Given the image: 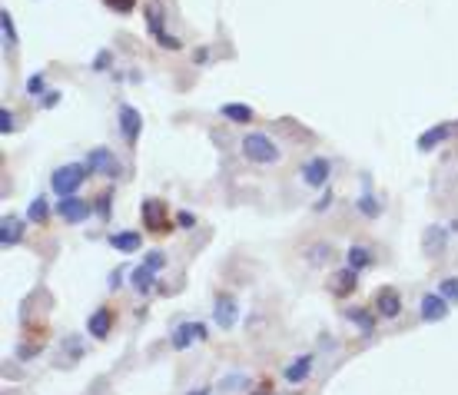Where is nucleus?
<instances>
[{
	"instance_id": "0eeeda50",
	"label": "nucleus",
	"mask_w": 458,
	"mask_h": 395,
	"mask_svg": "<svg viewBox=\"0 0 458 395\" xmlns=\"http://www.w3.org/2000/svg\"><path fill=\"white\" fill-rule=\"evenodd\" d=\"M402 296L395 286H382V289H375L372 296V309H375V316L379 319H399L402 316Z\"/></svg>"
},
{
	"instance_id": "423d86ee",
	"label": "nucleus",
	"mask_w": 458,
	"mask_h": 395,
	"mask_svg": "<svg viewBox=\"0 0 458 395\" xmlns=\"http://www.w3.org/2000/svg\"><path fill=\"white\" fill-rule=\"evenodd\" d=\"M54 210H57V216L67 226H80V222H86L93 216V202L83 200V196H60Z\"/></svg>"
},
{
	"instance_id": "4c0bfd02",
	"label": "nucleus",
	"mask_w": 458,
	"mask_h": 395,
	"mask_svg": "<svg viewBox=\"0 0 458 395\" xmlns=\"http://www.w3.org/2000/svg\"><path fill=\"white\" fill-rule=\"evenodd\" d=\"M329 206H332V190H329V193H322V196H319V200L312 202V210H315V212H325V210H329Z\"/></svg>"
},
{
	"instance_id": "f3484780",
	"label": "nucleus",
	"mask_w": 458,
	"mask_h": 395,
	"mask_svg": "<svg viewBox=\"0 0 458 395\" xmlns=\"http://www.w3.org/2000/svg\"><path fill=\"white\" fill-rule=\"evenodd\" d=\"M24 232H27V216L20 220V216H4L0 220V246L10 250V246H17L24 240Z\"/></svg>"
},
{
	"instance_id": "4be33fe9",
	"label": "nucleus",
	"mask_w": 458,
	"mask_h": 395,
	"mask_svg": "<svg viewBox=\"0 0 458 395\" xmlns=\"http://www.w3.org/2000/svg\"><path fill=\"white\" fill-rule=\"evenodd\" d=\"M452 130H455L452 123H439V126H432V130H425V133L419 136V150H422V153H432L435 146H442L445 140H449Z\"/></svg>"
},
{
	"instance_id": "4468645a",
	"label": "nucleus",
	"mask_w": 458,
	"mask_h": 395,
	"mask_svg": "<svg viewBox=\"0 0 458 395\" xmlns=\"http://www.w3.org/2000/svg\"><path fill=\"white\" fill-rule=\"evenodd\" d=\"M146 24H150V34L156 37V43H160V47L180 50V40L163 30V7H160V4H150V7H146Z\"/></svg>"
},
{
	"instance_id": "bb28decb",
	"label": "nucleus",
	"mask_w": 458,
	"mask_h": 395,
	"mask_svg": "<svg viewBox=\"0 0 458 395\" xmlns=\"http://www.w3.org/2000/svg\"><path fill=\"white\" fill-rule=\"evenodd\" d=\"M60 356L70 359V362L83 359V336H80V332H73V336L63 339V346H60Z\"/></svg>"
},
{
	"instance_id": "c03bdc74",
	"label": "nucleus",
	"mask_w": 458,
	"mask_h": 395,
	"mask_svg": "<svg viewBox=\"0 0 458 395\" xmlns=\"http://www.w3.org/2000/svg\"><path fill=\"white\" fill-rule=\"evenodd\" d=\"M449 232H455V236H458V220H452V222H449Z\"/></svg>"
},
{
	"instance_id": "cd10ccee",
	"label": "nucleus",
	"mask_w": 458,
	"mask_h": 395,
	"mask_svg": "<svg viewBox=\"0 0 458 395\" xmlns=\"http://www.w3.org/2000/svg\"><path fill=\"white\" fill-rule=\"evenodd\" d=\"M93 212H96V220L110 222V212H113V193H110V190H106V193H100L93 200Z\"/></svg>"
},
{
	"instance_id": "37998d69",
	"label": "nucleus",
	"mask_w": 458,
	"mask_h": 395,
	"mask_svg": "<svg viewBox=\"0 0 458 395\" xmlns=\"http://www.w3.org/2000/svg\"><path fill=\"white\" fill-rule=\"evenodd\" d=\"M190 395H210V386H203V389H193Z\"/></svg>"
},
{
	"instance_id": "7ed1b4c3",
	"label": "nucleus",
	"mask_w": 458,
	"mask_h": 395,
	"mask_svg": "<svg viewBox=\"0 0 458 395\" xmlns=\"http://www.w3.org/2000/svg\"><path fill=\"white\" fill-rule=\"evenodd\" d=\"M140 216H143L146 232H153V236H166L170 230H176V220H170L166 202L156 200V196H146V200L140 202Z\"/></svg>"
},
{
	"instance_id": "a19ab883",
	"label": "nucleus",
	"mask_w": 458,
	"mask_h": 395,
	"mask_svg": "<svg viewBox=\"0 0 458 395\" xmlns=\"http://www.w3.org/2000/svg\"><path fill=\"white\" fill-rule=\"evenodd\" d=\"M110 67V53H100V57L93 60V70H106Z\"/></svg>"
},
{
	"instance_id": "b1692460",
	"label": "nucleus",
	"mask_w": 458,
	"mask_h": 395,
	"mask_svg": "<svg viewBox=\"0 0 458 395\" xmlns=\"http://www.w3.org/2000/svg\"><path fill=\"white\" fill-rule=\"evenodd\" d=\"M220 113H223V120H229V123H253V120H256L253 106H246V103H223Z\"/></svg>"
},
{
	"instance_id": "79ce46f5",
	"label": "nucleus",
	"mask_w": 458,
	"mask_h": 395,
	"mask_svg": "<svg viewBox=\"0 0 458 395\" xmlns=\"http://www.w3.org/2000/svg\"><path fill=\"white\" fill-rule=\"evenodd\" d=\"M249 395H276V392H273V389H269V386H259V389H253V392H249Z\"/></svg>"
},
{
	"instance_id": "f704fd0d",
	"label": "nucleus",
	"mask_w": 458,
	"mask_h": 395,
	"mask_svg": "<svg viewBox=\"0 0 458 395\" xmlns=\"http://www.w3.org/2000/svg\"><path fill=\"white\" fill-rule=\"evenodd\" d=\"M106 7L116 10V14H130L136 7V0H106Z\"/></svg>"
},
{
	"instance_id": "dca6fc26",
	"label": "nucleus",
	"mask_w": 458,
	"mask_h": 395,
	"mask_svg": "<svg viewBox=\"0 0 458 395\" xmlns=\"http://www.w3.org/2000/svg\"><path fill=\"white\" fill-rule=\"evenodd\" d=\"M312 366H315V356L312 352H302V356H296L286 369H283V379H286L289 386H302L305 379L312 376Z\"/></svg>"
},
{
	"instance_id": "ea45409f",
	"label": "nucleus",
	"mask_w": 458,
	"mask_h": 395,
	"mask_svg": "<svg viewBox=\"0 0 458 395\" xmlns=\"http://www.w3.org/2000/svg\"><path fill=\"white\" fill-rule=\"evenodd\" d=\"M243 382H246L243 376H229V379H223V389H243Z\"/></svg>"
},
{
	"instance_id": "2eb2a0df",
	"label": "nucleus",
	"mask_w": 458,
	"mask_h": 395,
	"mask_svg": "<svg viewBox=\"0 0 458 395\" xmlns=\"http://www.w3.org/2000/svg\"><path fill=\"white\" fill-rule=\"evenodd\" d=\"M236 319H239V306H236V299L233 296H216L213 299V322L220 329H233L236 326Z\"/></svg>"
},
{
	"instance_id": "c9c22d12",
	"label": "nucleus",
	"mask_w": 458,
	"mask_h": 395,
	"mask_svg": "<svg viewBox=\"0 0 458 395\" xmlns=\"http://www.w3.org/2000/svg\"><path fill=\"white\" fill-rule=\"evenodd\" d=\"M14 113H10V110H0V133L7 136V133H14Z\"/></svg>"
},
{
	"instance_id": "6e6552de",
	"label": "nucleus",
	"mask_w": 458,
	"mask_h": 395,
	"mask_svg": "<svg viewBox=\"0 0 458 395\" xmlns=\"http://www.w3.org/2000/svg\"><path fill=\"white\" fill-rule=\"evenodd\" d=\"M116 123H120V133H123V143L136 146L140 133H143V116H140V110L130 106V103H123L120 106V113H116Z\"/></svg>"
},
{
	"instance_id": "c85d7f7f",
	"label": "nucleus",
	"mask_w": 458,
	"mask_h": 395,
	"mask_svg": "<svg viewBox=\"0 0 458 395\" xmlns=\"http://www.w3.org/2000/svg\"><path fill=\"white\" fill-rule=\"evenodd\" d=\"M44 93H47V80H44V73H34V77L27 80V97L44 100Z\"/></svg>"
},
{
	"instance_id": "c756f323",
	"label": "nucleus",
	"mask_w": 458,
	"mask_h": 395,
	"mask_svg": "<svg viewBox=\"0 0 458 395\" xmlns=\"http://www.w3.org/2000/svg\"><path fill=\"white\" fill-rule=\"evenodd\" d=\"M0 30H4V43H7V47H17V27H14V20H10L7 10L0 14Z\"/></svg>"
},
{
	"instance_id": "58836bf2",
	"label": "nucleus",
	"mask_w": 458,
	"mask_h": 395,
	"mask_svg": "<svg viewBox=\"0 0 458 395\" xmlns=\"http://www.w3.org/2000/svg\"><path fill=\"white\" fill-rule=\"evenodd\" d=\"M37 352H40V346H20V349H17V356L24 359V362H27L30 356H37Z\"/></svg>"
},
{
	"instance_id": "f8f14e48",
	"label": "nucleus",
	"mask_w": 458,
	"mask_h": 395,
	"mask_svg": "<svg viewBox=\"0 0 458 395\" xmlns=\"http://www.w3.org/2000/svg\"><path fill=\"white\" fill-rule=\"evenodd\" d=\"M359 276H362V272H355L352 266L335 270L332 276H329V292H332L335 299H349L355 289H359Z\"/></svg>"
},
{
	"instance_id": "393cba45",
	"label": "nucleus",
	"mask_w": 458,
	"mask_h": 395,
	"mask_svg": "<svg viewBox=\"0 0 458 395\" xmlns=\"http://www.w3.org/2000/svg\"><path fill=\"white\" fill-rule=\"evenodd\" d=\"M355 210L362 212L365 220H379V216H382V200L369 193V186H365V193L355 196Z\"/></svg>"
},
{
	"instance_id": "aec40b11",
	"label": "nucleus",
	"mask_w": 458,
	"mask_h": 395,
	"mask_svg": "<svg viewBox=\"0 0 458 395\" xmlns=\"http://www.w3.org/2000/svg\"><path fill=\"white\" fill-rule=\"evenodd\" d=\"M302 260L309 266H332L339 260V250H335L332 242H312L309 250H302Z\"/></svg>"
},
{
	"instance_id": "2f4dec72",
	"label": "nucleus",
	"mask_w": 458,
	"mask_h": 395,
	"mask_svg": "<svg viewBox=\"0 0 458 395\" xmlns=\"http://www.w3.org/2000/svg\"><path fill=\"white\" fill-rule=\"evenodd\" d=\"M143 262H146V266H150V270H156V272H160L163 266L170 262V256H166V252H163V250H150V252H146V256H143Z\"/></svg>"
},
{
	"instance_id": "1a4fd4ad",
	"label": "nucleus",
	"mask_w": 458,
	"mask_h": 395,
	"mask_svg": "<svg viewBox=\"0 0 458 395\" xmlns=\"http://www.w3.org/2000/svg\"><path fill=\"white\" fill-rule=\"evenodd\" d=\"M113 322H116V312L110 306H96L90 316H86V336L103 342L110 332H113Z\"/></svg>"
},
{
	"instance_id": "473e14b6",
	"label": "nucleus",
	"mask_w": 458,
	"mask_h": 395,
	"mask_svg": "<svg viewBox=\"0 0 458 395\" xmlns=\"http://www.w3.org/2000/svg\"><path fill=\"white\" fill-rule=\"evenodd\" d=\"M173 220H176V230H186V232L196 230V216H193L190 210H180L176 216H173Z\"/></svg>"
},
{
	"instance_id": "a878e982",
	"label": "nucleus",
	"mask_w": 458,
	"mask_h": 395,
	"mask_svg": "<svg viewBox=\"0 0 458 395\" xmlns=\"http://www.w3.org/2000/svg\"><path fill=\"white\" fill-rule=\"evenodd\" d=\"M50 220V202L47 196H34L27 206V222H34V226H47Z\"/></svg>"
},
{
	"instance_id": "39448f33",
	"label": "nucleus",
	"mask_w": 458,
	"mask_h": 395,
	"mask_svg": "<svg viewBox=\"0 0 458 395\" xmlns=\"http://www.w3.org/2000/svg\"><path fill=\"white\" fill-rule=\"evenodd\" d=\"M86 166H90V173H100V176H106V180L123 176V163L116 160V153L110 146H93V150L86 153Z\"/></svg>"
},
{
	"instance_id": "9b49d317",
	"label": "nucleus",
	"mask_w": 458,
	"mask_h": 395,
	"mask_svg": "<svg viewBox=\"0 0 458 395\" xmlns=\"http://www.w3.org/2000/svg\"><path fill=\"white\" fill-rule=\"evenodd\" d=\"M329 176H332V163L325 156H312L309 163H302V183L312 190H322L329 183Z\"/></svg>"
},
{
	"instance_id": "5701e85b",
	"label": "nucleus",
	"mask_w": 458,
	"mask_h": 395,
	"mask_svg": "<svg viewBox=\"0 0 458 395\" xmlns=\"http://www.w3.org/2000/svg\"><path fill=\"white\" fill-rule=\"evenodd\" d=\"M342 256H345V266H352L355 272H365L375 262V256H372V250H369V246H349Z\"/></svg>"
},
{
	"instance_id": "a211bd4d",
	"label": "nucleus",
	"mask_w": 458,
	"mask_h": 395,
	"mask_svg": "<svg viewBox=\"0 0 458 395\" xmlns=\"http://www.w3.org/2000/svg\"><path fill=\"white\" fill-rule=\"evenodd\" d=\"M445 242H449V230H445V226H425V232H422V252H425V256L442 260Z\"/></svg>"
},
{
	"instance_id": "72a5a7b5",
	"label": "nucleus",
	"mask_w": 458,
	"mask_h": 395,
	"mask_svg": "<svg viewBox=\"0 0 458 395\" xmlns=\"http://www.w3.org/2000/svg\"><path fill=\"white\" fill-rule=\"evenodd\" d=\"M126 276H130V272H126V270H113V272H110V276H106V286H110V289H123V282H126Z\"/></svg>"
},
{
	"instance_id": "f257e3e1",
	"label": "nucleus",
	"mask_w": 458,
	"mask_h": 395,
	"mask_svg": "<svg viewBox=\"0 0 458 395\" xmlns=\"http://www.w3.org/2000/svg\"><path fill=\"white\" fill-rule=\"evenodd\" d=\"M86 176H90V166L86 163H63L50 173V190L57 196H76L80 186L86 183Z\"/></svg>"
},
{
	"instance_id": "e433bc0d",
	"label": "nucleus",
	"mask_w": 458,
	"mask_h": 395,
	"mask_svg": "<svg viewBox=\"0 0 458 395\" xmlns=\"http://www.w3.org/2000/svg\"><path fill=\"white\" fill-rule=\"evenodd\" d=\"M57 103H60V90H47V93H44V100H40V106H44V110H54Z\"/></svg>"
},
{
	"instance_id": "9d476101",
	"label": "nucleus",
	"mask_w": 458,
	"mask_h": 395,
	"mask_svg": "<svg viewBox=\"0 0 458 395\" xmlns=\"http://www.w3.org/2000/svg\"><path fill=\"white\" fill-rule=\"evenodd\" d=\"M419 312H422V322H445L452 312V302L442 296L439 289L435 292H425L419 302Z\"/></svg>"
},
{
	"instance_id": "412c9836",
	"label": "nucleus",
	"mask_w": 458,
	"mask_h": 395,
	"mask_svg": "<svg viewBox=\"0 0 458 395\" xmlns=\"http://www.w3.org/2000/svg\"><path fill=\"white\" fill-rule=\"evenodd\" d=\"M130 286H133L140 296H150V292L156 289V270H150L146 262L133 266V270H130Z\"/></svg>"
},
{
	"instance_id": "f03ea898",
	"label": "nucleus",
	"mask_w": 458,
	"mask_h": 395,
	"mask_svg": "<svg viewBox=\"0 0 458 395\" xmlns=\"http://www.w3.org/2000/svg\"><path fill=\"white\" fill-rule=\"evenodd\" d=\"M239 146H243V156H246L249 163H256V166H273V163L283 160V150H279L266 133H246Z\"/></svg>"
},
{
	"instance_id": "20e7f679",
	"label": "nucleus",
	"mask_w": 458,
	"mask_h": 395,
	"mask_svg": "<svg viewBox=\"0 0 458 395\" xmlns=\"http://www.w3.org/2000/svg\"><path fill=\"white\" fill-rule=\"evenodd\" d=\"M206 339H210V326L200 322V319H190V322H180V326L170 332V346L176 349V352H186L190 346L206 342Z\"/></svg>"
},
{
	"instance_id": "ddd939ff",
	"label": "nucleus",
	"mask_w": 458,
	"mask_h": 395,
	"mask_svg": "<svg viewBox=\"0 0 458 395\" xmlns=\"http://www.w3.org/2000/svg\"><path fill=\"white\" fill-rule=\"evenodd\" d=\"M106 242H110V250H116L120 256H133V252H140V246H143V232L140 230H116L106 236Z\"/></svg>"
},
{
	"instance_id": "7c9ffc66",
	"label": "nucleus",
	"mask_w": 458,
	"mask_h": 395,
	"mask_svg": "<svg viewBox=\"0 0 458 395\" xmlns=\"http://www.w3.org/2000/svg\"><path fill=\"white\" fill-rule=\"evenodd\" d=\"M439 292L449 299L452 306H458V276H445V279L439 282Z\"/></svg>"
},
{
	"instance_id": "6ab92c4d",
	"label": "nucleus",
	"mask_w": 458,
	"mask_h": 395,
	"mask_svg": "<svg viewBox=\"0 0 458 395\" xmlns=\"http://www.w3.org/2000/svg\"><path fill=\"white\" fill-rule=\"evenodd\" d=\"M345 319H349V322H352L355 329H359V332H362V336H372L375 332V322H379V316H375V309H365V306H345V312H342Z\"/></svg>"
}]
</instances>
